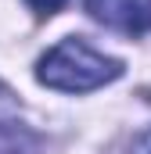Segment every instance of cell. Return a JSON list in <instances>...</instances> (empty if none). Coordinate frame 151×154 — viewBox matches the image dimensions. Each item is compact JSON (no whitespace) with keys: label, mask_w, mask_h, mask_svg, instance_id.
<instances>
[{"label":"cell","mask_w":151,"mask_h":154,"mask_svg":"<svg viewBox=\"0 0 151 154\" xmlns=\"http://www.w3.org/2000/svg\"><path fill=\"white\" fill-rule=\"evenodd\" d=\"M122 75V61L94 50L86 39L69 36L50 47L36 65V79L58 93H90Z\"/></svg>","instance_id":"obj_1"},{"label":"cell","mask_w":151,"mask_h":154,"mask_svg":"<svg viewBox=\"0 0 151 154\" xmlns=\"http://www.w3.org/2000/svg\"><path fill=\"white\" fill-rule=\"evenodd\" d=\"M83 7L90 11V18L126 36L151 32V0H83Z\"/></svg>","instance_id":"obj_2"},{"label":"cell","mask_w":151,"mask_h":154,"mask_svg":"<svg viewBox=\"0 0 151 154\" xmlns=\"http://www.w3.org/2000/svg\"><path fill=\"white\" fill-rule=\"evenodd\" d=\"M0 154H40V136L18 122H0Z\"/></svg>","instance_id":"obj_3"},{"label":"cell","mask_w":151,"mask_h":154,"mask_svg":"<svg viewBox=\"0 0 151 154\" xmlns=\"http://www.w3.org/2000/svg\"><path fill=\"white\" fill-rule=\"evenodd\" d=\"M25 4H29L36 14H54V11H61L69 0H25Z\"/></svg>","instance_id":"obj_4"},{"label":"cell","mask_w":151,"mask_h":154,"mask_svg":"<svg viewBox=\"0 0 151 154\" xmlns=\"http://www.w3.org/2000/svg\"><path fill=\"white\" fill-rule=\"evenodd\" d=\"M130 154H151V125H148V129H140V133L133 136V147H130Z\"/></svg>","instance_id":"obj_5"}]
</instances>
